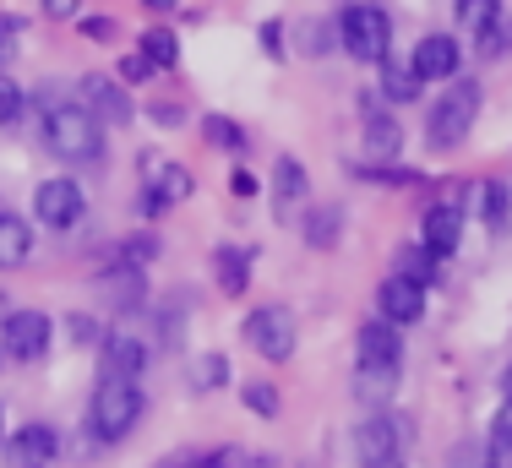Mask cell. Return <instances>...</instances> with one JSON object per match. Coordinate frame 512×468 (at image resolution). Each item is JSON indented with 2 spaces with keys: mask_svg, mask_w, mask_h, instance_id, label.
I'll use <instances>...</instances> for the list:
<instances>
[{
  "mask_svg": "<svg viewBox=\"0 0 512 468\" xmlns=\"http://www.w3.org/2000/svg\"><path fill=\"white\" fill-rule=\"evenodd\" d=\"M28 256H33V224L0 207V273H17Z\"/></svg>",
  "mask_w": 512,
  "mask_h": 468,
  "instance_id": "ac0fdd59",
  "label": "cell"
},
{
  "mask_svg": "<svg viewBox=\"0 0 512 468\" xmlns=\"http://www.w3.org/2000/svg\"><path fill=\"white\" fill-rule=\"evenodd\" d=\"M355 349H360L355 365H404V338H398V327L382 322V316L355 332Z\"/></svg>",
  "mask_w": 512,
  "mask_h": 468,
  "instance_id": "2e32d148",
  "label": "cell"
},
{
  "mask_svg": "<svg viewBox=\"0 0 512 468\" xmlns=\"http://www.w3.org/2000/svg\"><path fill=\"white\" fill-rule=\"evenodd\" d=\"M17 33H22V17H0V71H6L11 55H17Z\"/></svg>",
  "mask_w": 512,
  "mask_h": 468,
  "instance_id": "f35d334b",
  "label": "cell"
},
{
  "mask_svg": "<svg viewBox=\"0 0 512 468\" xmlns=\"http://www.w3.org/2000/svg\"><path fill=\"white\" fill-rule=\"evenodd\" d=\"M66 338L77 343V349H99V343H104V322L93 311H71L66 316Z\"/></svg>",
  "mask_w": 512,
  "mask_h": 468,
  "instance_id": "4dcf8cb0",
  "label": "cell"
},
{
  "mask_svg": "<svg viewBox=\"0 0 512 468\" xmlns=\"http://www.w3.org/2000/svg\"><path fill=\"white\" fill-rule=\"evenodd\" d=\"M398 147H404V131H398L393 115H371V120H365V153H371V158H398Z\"/></svg>",
  "mask_w": 512,
  "mask_h": 468,
  "instance_id": "cb8c5ba5",
  "label": "cell"
},
{
  "mask_svg": "<svg viewBox=\"0 0 512 468\" xmlns=\"http://www.w3.org/2000/svg\"><path fill=\"white\" fill-rule=\"evenodd\" d=\"M453 17H458V28L463 33H491L496 22H502V0H453Z\"/></svg>",
  "mask_w": 512,
  "mask_h": 468,
  "instance_id": "7402d4cb",
  "label": "cell"
},
{
  "mask_svg": "<svg viewBox=\"0 0 512 468\" xmlns=\"http://www.w3.org/2000/svg\"><path fill=\"white\" fill-rule=\"evenodd\" d=\"M409 66H414L420 82H453L458 66H463V44L453 39V33H425V39L414 44Z\"/></svg>",
  "mask_w": 512,
  "mask_h": 468,
  "instance_id": "7c38bea8",
  "label": "cell"
},
{
  "mask_svg": "<svg viewBox=\"0 0 512 468\" xmlns=\"http://www.w3.org/2000/svg\"><path fill=\"white\" fill-rule=\"evenodd\" d=\"M376 316L393 327H414L425 316V283H414L404 273H387L382 289H376Z\"/></svg>",
  "mask_w": 512,
  "mask_h": 468,
  "instance_id": "8fae6325",
  "label": "cell"
},
{
  "mask_svg": "<svg viewBox=\"0 0 512 468\" xmlns=\"http://www.w3.org/2000/svg\"><path fill=\"white\" fill-rule=\"evenodd\" d=\"M355 175L371 180V186H409L414 169H382V164H376V169H355Z\"/></svg>",
  "mask_w": 512,
  "mask_h": 468,
  "instance_id": "8d00e7d4",
  "label": "cell"
},
{
  "mask_svg": "<svg viewBox=\"0 0 512 468\" xmlns=\"http://www.w3.org/2000/svg\"><path fill=\"white\" fill-rule=\"evenodd\" d=\"M458 240H463V207L458 202H431L425 207V218H420V245L442 262V256H453L458 251Z\"/></svg>",
  "mask_w": 512,
  "mask_h": 468,
  "instance_id": "5bb4252c",
  "label": "cell"
},
{
  "mask_svg": "<svg viewBox=\"0 0 512 468\" xmlns=\"http://www.w3.org/2000/svg\"><path fill=\"white\" fill-rule=\"evenodd\" d=\"M235 468H278V458H267V452H262V458H240Z\"/></svg>",
  "mask_w": 512,
  "mask_h": 468,
  "instance_id": "c3c4849f",
  "label": "cell"
},
{
  "mask_svg": "<svg viewBox=\"0 0 512 468\" xmlns=\"http://www.w3.org/2000/svg\"><path fill=\"white\" fill-rule=\"evenodd\" d=\"M142 6H148V11H153V17H169V11H175V6H180V0H142Z\"/></svg>",
  "mask_w": 512,
  "mask_h": 468,
  "instance_id": "7dc6e473",
  "label": "cell"
},
{
  "mask_svg": "<svg viewBox=\"0 0 512 468\" xmlns=\"http://www.w3.org/2000/svg\"><path fill=\"white\" fill-rule=\"evenodd\" d=\"M491 436H496V441H512V392L502 398V409H496V420H491Z\"/></svg>",
  "mask_w": 512,
  "mask_h": 468,
  "instance_id": "7bdbcfd3",
  "label": "cell"
},
{
  "mask_svg": "<svg viewBox=\"0 0 512 468\" xmlns=\"http://www.w3.org/2000/svg\"><path fill=\"white\" fill-rule=\"evenodd\" d=\"M82 33L99 39V44H109V39H115V22H109V17H82Z\"/></svg>",
  "mask_w": 512,
  "mask_h": 468,
  "instance_id": "ee69618b",
  "label": "cell"
},
{
  "mask_svg": "<svg viewBox=\"0 0 512 468\" xmlns=\"http://www.w3.org/2000/svg\"><path fill=\"white\" fill-rule=\"evenodd\" d=\"M333 28H338L344 55L360 60V66H382V60L393 55V17H387L376 0H355V6H344Z\"/></svg>",
  "mask_w": 512,
  "mask_h": 468,
  "instance_id": "3957f363",
  "label": "cell"
},
{
  "mask_svg": "<svg viewBox=\"0 0 512 468\" xmlns=\"http://www.w3.org/2000/svg\"><path fill=\"white\" fill-rule=\"evenodd\" d=\"M39 11L50 22H71V17H82V0H39Z\"/></svg>",
  "mask_w": 512,
  "mask_h": 468,
  "instance_id": "b9f144b4",
  "label": "cell"
},
{
  "mask_svg": "<svg viewBox=\"0 0 512 468\" xmlns=\"http://www.w3.org/2000/svg\"><path fill=\"white\" fill-rule=\"evenodd\" d=\"M333 39H338V28H333V22H316V17L300 22V55L322 60L327 49H333Z\"/></svg>",
  "mask_w": 512,
  "mask_h": 468,
  "instance_id": "f546056e",
  "label": "cell"
},
{
  "mask_svg": "<svg viewBox=\"0 0 512 468\" xmlns=\"http://www.w3.org/2000/svg\"><path fill=\"white\" fill-rule=\"evenodd\" d=\"M50 338H55V322L44 311H6V322H0V349L17 365L44 360V354H50Z\"/></svg>",
  "mask_w": 512,
  "mask_h": 468,
  "instance_id": "8992f818",
  "label": "cell"
},
{
  "mask_svg": "<svg viewBox=\"0 0 512 468\" xmlns=\"http://www.w3.org/2000/svg\"><path fill=\"white\" fill-rule=\"evenodd\" d=\"M376 93L393 98V104H409V98L420 93V77H414L409 60H393V55H387V60H382V88H376Z\"/></svg>",
  "mask_w": 512,
  "mask_h": 468,
  "instance_id": "603a6c76",
  "label": "cell"
},
{
  "mask_svg": "<svg viewBox=\"0 0 512 468\" xmlns=\"http://www.w3.org/2000/svg\"><path fill=\"white\" fill-rule=\"evenodd\" d=\"M240 403H246L251 414H262V420H278V409H284V403H278V387H273V381H246Z\"/></svg>",
  "mask_w": 512,
  "mask_h": 468,
  "instance_id": "d6a6232c",
  "label": "cell"
},
{
  "mask_svg": "<svg viewBox=\"0 0 512 468\" xmlns=\"http://www.w3.org/2000/svg\"><path fill=\"white\" fill-rule=\"evenodd\" d=\"M474 44H480V55H507V44H512V28H507V22H496V28H491V33H480Z\"/></svg>",
  "mask_w": 512,
  "mask_h": 468,
  "instance_id": "74e56055",
  "label": "cell"
},
{
  "mask_svg": "<svg viewBox=\"0 0 512 468\" xmlns=\"http://www.w3.org/2000/svg\"><path fill=\"white\" fill-rule=\"evenodd\" d=\"M77 104H88L93 115L104 120V126H126V120L137 115V104H131V93L120 88L115 77H104V71H88V77L77 82Z\"/></svg>",
  "mask_w": 512,
  "mask_h": 468,
  "instance_id": "30bf717a",
  "label": "cell"
},
{
  "mask_svg": "<svg viewBox=\"0 0 512 468\" xmlns=\"http://www.w3.org/2000/svg\"><path fill=\"white\" fill-rule=\"evenodd\" d=\"M142 381H126V376H99V387H93L88 398V436H99L104 447H115V441H126L131 430L142 420Z\"/></svg>",
  "mask_w": 512,
  "mask_h": 468,
  "instance_id": "7a4b0ae2",
  "label": "cell"
},
{
  "mask_svg": "<svg viewBox=\"0 0 512 468\" xmlns=\"http://www.w3.org/2000/svg\"><path fill=\"white\" fill-rule=\"evenodd\" d=\"M229 191H235V196H256V175H251V169H235V175H229Z\"/></svg>",
  "mask_w": 512,
  "mask_h": 468,
  "instance_id": "bcb514c9",
  "label": "cell"
},
{
  "mask_svg": "<svg viewBox=\"0 0 512 468\" xmlns=\"http://www.w3.org/2000/svg\"><path fill=\"white\" fill-rule=\"evenodd\" d=\"M137 49L153 60V71H175V66H180V39H175L169 28H148Z\"/></svg>",
  "mask_w": 512,
  "mask_h": 468,
  "instance_id": "484cf974",
  "label": "cell"
},
{
  "mask_svg": "<svg viewBox=\"0 0 512 468\" xmlns=\"http://www.w3.org/2000/svg\"><path fill=\"white\" fill-rule=\"evenodd\" d=\"M393 273H404V278H414V283H431V278H436V256L425 251V245H404Z\"/></svg>",
  "mask_w": 512,
  "mask_h": 468,
  "instance_id": "1f68e13d",
  "label": "cell"
},
{
  "mask_svg": "<svg viewBox=\"0 0 512 468\" xmlns=\"http://www.w3.org/2000/svg\"><path fill=\"white\" fill-rule=\"evenodd\" d=\"M240 332H246V343L262 354V360H273V365H284L289 354H295V343H300V322H295L289 305H256Z\"/></svg>",
  "mask_w": 512,
  "mask_h": 468,
  "instance_id": "5b68a950",
  "label": "cell"
},
{
  "mask_svg": "<svg viewBox=\"0 0 512 468\" xmlns=\"http://www.w3.org/2000/svg\"><path fill=\"white\" fill-rule=\"evenodd\" d=\"M229 381V360L224 354H197V360H191V392H218Z\"/></svg>",
  "mask_w": 512,
  "mask_h": 468,
  "instance_id": "f1b7e54d",
  "label": "cell"
},
{
  "mask_svg": "<svg viewBox=\"0 0 512 468\" xmlns=\"http://www.w3.org/2000/svg\"><path fill=\"white\" fill-rule=\"evenodd\" d=\"M398 387V365H355V398L371 409H387Z\"/></svg>",
  "mask_w": 512,
  "mask_h": 468,
  "instance_id": "44dd1931",
  "label": "cell"
},
{
  "mask_svg": "<svg viewBox=\"0 0 512 468\" xmlns=\"http://www.w3.org/2000/svg\"><path fill=\"white\" fill-rule=\"evenodd\" d=\"M485 463H491V468H512V441H496V436H491V447H485Z\"/></svg>",
  "mask_w": 512,
  "mask_h": 468,
  "instance_id": "f6af8a7d",
  "label": "cell"
},
{
  "mask_svg": "<svg viewBox=\"0 0 512 468\" xmlns=\"http://www.w3.org/2000/svg\"><path fill=\"white\" fill-rule=\"evenodd\" d=\"M0 452H6V468H50L60 458V430L33 420V425L11 430V436L0 441Z\"/></svg>",
  "mask_w": 512,
  "mask_h": 468,
  "instance_id": "9c48e42d",
  "label": "cell"
},
{
  "mask_svg": "<svg viewBox=\"0 0 512 468\" xmlns=\"http://www.w3.org/2000/svg\"><path fill=\"white\" fill-rule=\"evenodd\" d=\"M202 142L218 147V153H240V147H246V131H240V120H229V115H207L202 120Z\"/></svg>",
  "mask_w": 512,
  "mask_h": 468,
  "instance_id": "83f0119b",
  "label": "cell"
},
{
  "mask_svg": "<svg viewBox=\"0 0 512 468\" xmlns=\"http://www.w3.org/2000/svg\"><path fill=\"white\" fill-rule=\"evenodd\" d=\"M104 120L93 115L88 104H77V98H55L50 109H44V147H50L55 158H66V164H82V158H99L104 147Z\"/></svg>",
  "mask_w": 512,
  "mask_h": 468,
  "instance_id": "6da1fadb",
  "label": "cell"
},
{
  "mask_svg": "<svg viewBox=\"0 0 512 468\" xmlns=\"http://www.w3.org/2000/svg\"><path fill=\"white\" fill-rule=\"evenodd\" d=\"M360 468H404V458H387V463H360Z\"/></svg>",
  "mask_w": 512,
  "mask_h": 468,
  "instance_id": "681fc988",
  "label": "cell"
},
{
  "mask_svg": "<svg viewBox=\"0 0 512 468\" xmlns=\"http://www.w3.org/2000/svg\"><path fill=\"white\" fill-rule=\"evenodd\" d=\"M99 300L109 311H142V300H148V283H142V267H126L115 262L109 273L99 278Z\"/></svg>",
  "mask_w": 512,
  "mask_h": 468,
  "instance_id": "e0dca14e",
  "label": "cell"
},
{
  "mask_svg": "<svg viewBox=\"0 0 512 468\" xmlns=\"http://www.w3.org/2000/svg\"><path fill=\"white\" fill-rule=\"evenodd\" d=\"M480 82L469 77H453V88H442V98L431 104V115H425V142L436 147V153H453V147L474 131V120H480Z\"/></svg>",
  "mask_w": 512,
  "mask_h": 468,
  "instance_id": "277c9868",
  "label": "cell"
},
{
  "mask_svg": "<svg viewBox=\"0 0 512 468\" xmlns=\"http://www.w3.org/2000/svg\"><path fill=\"white\" fill-rule=\"evenodd\" d=\"M0 441H6V409H0Z\"/></svg>",
  "mask_w": 512,
  "mask_h": 468,
  "instance_id": "f907efd6",
  "label": "cell"
},
{
  "mask_svg": "<svg viewBox=\"0 0 512 468\" xmlns=\"http://www.w3.org/2000/svg\"><path fill=\"white\" fill-rule=\"evenodd\" d=\"M235 463H240L235 447H218V452H191V447H180V452H169V458H158L153 468H235Z\"/></svg>",
  "mask_w": 512,
  "mask_h": 468,
  "instance_id": "d4e9b609",
  "label": "cell"
},
{
  "mask_svg": "<svg viewBox=\"0 0 512 468\" xmlns=\"http://www.w3.org/2000/svg\"><path fill=\"white\" fill-rule=\"evenodd\" d=\"M306 196H311L306 164L284 153V158L273 164V213H278V224H295V218L306 213Z\"/></svg>",
  "mask_w": 512,
  "mask_h": 468,
  "instance_id": "4fadbf2b",
  "label": "cell"
},
{
  "mask_svg": "<svg viewBox=\"0 0 512 468\" xmlns=\"http://www.w3.org/2000/svg\"><path fill=\"white\" fill-rule=\"evenodd\" d=\"M158 256V234H126V245H120V262L126 267H148Z\"/></svg>",
  "mask_w": 512,
  "mask_h": 468,
  "instance_id": "836d02e7",
  "label": "cell"
},
{
  "mask_svg": "<svg viewBox=\"0 0 512 468\" xmlns=\"http://www.w3.org/2000/svg\"><path fill=\"white\" fill-rule=\"evenodd\" d=\"M300 234H306L311 251H333V245L344 240V213H338L333 202L311 207V213H300Z\"/></svg>",
  "mask_w": 512,
  "mask_h": 468,
  "instance_id": "ffe728a7",
  "label": "cell"
},
{
  "mask_svg": "<svg viewBox=\"0 0 512 468\" xmlns=\"http://www.w3.org/2000/svg\"><path fill=\"white\" fill-rule=\"evenodd\" d=\"M507 213H512L507 186H502V180H485V186H480V218H485V229L502 234L507 229Z\"/></svg>",
  "mask_w": 512,
  "mask_h": 468,
  "instance_id": "4316f807",
  "label": "cell"
},
{
  "mask_svg": "<svg viewBox=\"0 0 512 468\" xmlns=\"http://www.w3.org/2000/svg\"><path fill=\"white\" fill-rule=\"evenodd\" d=\"M148 77H153V60L142 55V49H137V55L120 60V82H148Z\"/></svg>",
  "mask_w": 512,
  "mask_h": 468,
  "instance_id": "ab89813d",
  "label": "cell"
},
{
  "mask_svg": "<svg viewBox=\"0 0 512 468\" xmlns=\"http://www.w3.org/2000/svg\"><path fill=\"white\" fill-rule=\"evenodd\" d=\"M82 213H88V196L71 175H50L39 180V191H33V218H39L44 229H77Z\"/></svg>",
  "mask_w": 512,
  "mask_h": 468,
  "instance_id": "52a82bcc",
  "label": "cell"
},
{
  "mask_svg": "<svg viewBox=\"0 0 512 468\" xmlns=\"http://www.w3.org/2000/svg\"><path fill=\"white\" fill-rule=\"evenodd\" d=\"M256 39H262V49H267V60H284L289 55V44H284V22H262V33H256Z\"/></svg>",
  "mask_w": 512,
  "mask_h": 468,
  "instance_id": "d590c367",
  "label": "cell"
},
{
  "mask_svg": "<svg viewBox=\"0 0 512 468\" xmlns=\"http://www.w3.org/2000/svg\"><path fill=\"white\" fill-rule=\"evenodd\" d=\"M22 104H28V98H22V88L6 77V71H0V126H17V120H22Z\"/></svg>",
  "mask_w": 512,
  "mask_h": 468,
  "instance_id": "e575fe53",
  "label": "cell"
},
{
  "mask_svg": "<svg viewBox=\"0 0 512 468\" xmlns=\"http://www.w3.org/2000/svg\"><path fill=\"white\" fill-rule=\"evenodd\" d=\"M148 115H153V126H180V120H186V109H180V104H169V98H153V104H148Z\"/></svg>",
  "mask_w": 512,
  "mask_h": 468,
  "instance_id": "60d3db41",
  "label": "cell"
},
{
  "mask_svg": "<svg viewBox=\"0 0 512 468\" xmlns=\"http://www.w3.org/2000/svg\"><path fill=\"white\" fill-rule=\"evenodd\" d=\"M142 365H148L142 338H131V332H104V343H99V376L142 381Z\"/></svg>",
  "mask_w": 512,
  "mask_h": 468,
  "instance_id": "9a60e30c",
  "label": "cell"
},
{
  "mask_svg": "<svg viewBox=\"0 0 512 468\" xmlns=\"http://www.w3.org/2000/svg\"><path fill=\"white\" fill-rule=\"evenodd\" d=\"M251 262H256V251H246V245H218V251H213L218 289H224L229 300H240V294H246V283H251Z\"/></svg>",
  "mask_w": 512,
  "mask_h": 468,
  "instance_id": "d6986e66",
  "label": "cell"
},
{
  "mask_svg": "<svg viewBox=\"0 0 512 468\" xmlns=\"http://www.w3.org/2000/svg\"><path fill=\"white\" fill-rule=\"evenodd\" d=\"M485 468H491V463H485Z\"/></svg>",
  "mask_w": 512,
  "mask_h": 468,
  "instance_id": "816d5d0a",
  "label": "cell"
},
{
  "mask_svg": "<svg viewBox=\"0 0 512 468\" xmlns=\"http://www.w3.org/2000/svg\"><path fill=\"white\" fill-rule=\"evenodd\" d=\"M404 441H409V420H404V414L376 409V414H365L360 430H355V458L360 463H387V458L404 452Z\"/></svg>",
  "mask_w": 512,
  "mask_h": 468,
  "instance_id": "ba28073f",
  "label": "cell"
}]
</instances>
